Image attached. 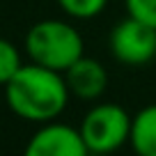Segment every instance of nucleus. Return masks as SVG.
Segmentation results:
<instances>
[{"label": "nucleus", "mask_w": 156, "mask_h": 156, "mask_svg": "<svg viewBox=\"0 0 156 156\" xmlns=\"http://www.w3.org/2000/svg\"><path fill=\"white\" fill-rule=\"evenodd\" d=\"M69 87L64 76L41 64H23L5 85L7 106L21 119L44 124L58 119L69 103Z\"/></svg>", "instance_id": "f257e3e1"}, {"label": "nucleus", "mask_w": 156, "mask_h": 156, "mask_svg": "<svg viewBox=\"0 0 156 156\" xmlns=\"http://www.w3.org/2000/svg\"><path fill=\"white\" fill-rule=\"evenodd\" d=\"M83 37L71 23L46 19L34 23L25 34V53L30 62L64 73L78 58H83Z\"/></svg>", "instance_id": "f03ea898"}, {"label": "nucleus", "mask_w": 156, "mask_h": 156, "mask_svg": "<svg viewBox=\"0 0 156 156\" xmlns=\"http://www.w3.org/2000/svg\"><path fill=\"white\" fill-rule=\"evenodd\" d=\"M78 129L90 154H110L129 142L131 115L119 103H97L85 112Z\"/></svg>", "instance_id": "7ed1b4c3"}, {"label": "nucleus", "mask_w": 156, "mask_h": 156, "mask_svg": "<svg viewBox=\"0 0 156 156\" xmlns=\"http://www.w3.org/2000/svg\"><path fill=\"white\" fill-rule=\"evenodd\" d=\"M108 44L112 58L119 64L145 67L149 62H156V28H149L131 16L115 23Z\"/></svg>", "instance_id": "20e7f679"}, {"label": "nucleus", "mask_w": 156, "mask_h": 156, "mask_svg": "<svg viewBox=\"0 0 156 156\" xmlns=\"http://www.w3.org/2000/svg\"><path fill=\"white\" fill-rule=\"evenodd\" d=\"M28 156H85L90 154L80 129H73L62 122H44L32 133L30 142L25 145Z\"/></svg>", "instance_id": "39448f33"}, {"label": "nucleus", "mask_w": 156, "mask_h": 156, "mask_svg": "<svg viewBox=\"0 0 156 156\" xmlns=\"http://www.w3.org/2000/svg\"><path fill=\"white\" fill-rule=\"evenodd\" d=\"M69 94L80 101H94L108 87V69L97 58H78L67 71L62 73Z\"/></svg>", "instance_id": "423d86ee"}, {"label": "nucleus", "mask_w": 156, "mask_h": 156, "mask_svg": "<svg viewBox=\"0 0 156 156\" xmlns=\"http://www.w3.org/2000/svg\"><path fill=\"white\" fill-rule=\"evenodd\" d=\"M133 151L140 156H156V103L140 108L131 117V136Z\"/></svg>", "instance_id": "0eeeda50"}, {"label": "nucleus", "mask_w": 156, "mask_h": 156, "mask_svg": "<svg viewBox=\"0 0 156 156\" xmlns=\"http://www.w3.org/2000/svg\"><path fill=\"white\" fill-rule=\"evenodd\" d=\"M21 67H23V60H21L19 48L12 44L9 39L0 37V85L5 87Z\"/></svg>", "instance_id": "6e6552de"}, {"label": "nucleus", "mask_w": 156, "mask_h": 156, "mask_svg": "<svg viewBox=\"0 0 156 156\" xmlns=\"http://www.w3.org/2000/svg\"><path fill=\"white\" fill-rule=\"evenodd\" d=\"M58 5L62 7V12L71 19H94L106 9L108 0H58Z\"/></svg>", "instance_id": "1a4fd4ad"}, {"label": "nucleus", "mask_w": 156, "mask_h": 156, "mask_svg": "<svg viewBox=\"0 0 156 156\" xmlns=\"http://www.w3.org/2000/svg\"><path fill=\"white\" fill-rule=\"evenodd\" d=\"M124 5H126V16L149 28H156V0H124Z\"/></svg>", "instance_id": "9d476101"}]
</instances>
